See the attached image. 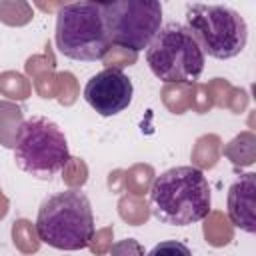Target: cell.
Wrapping results in <instances>:
<instances>
[{
    "label": "cell",
    "mask_w": 256,
    "mask_h": 256,
    "mask_svg": "<svg viewBox=\"0 0 256 256\" xmlns=\"http://www.w3.org/2000/svg\"><path fill=\"white\" fill-rule=\"evenodd\" d=\"M134 86L122 68H104L84 86V100L100 116H116L132 102Z\"/></svg>",
    "instance_id": "cell-8"
},
{
    "label": "cell",
    "mask_w": 256,
    "mask_h": 256,
    "mask_svg": "<svg viewBox=\"0 0 256 256\" xmlns=\"http://www.w3.org/2000/svg\"><path fill=\"white\" fill-rule=\"evenodd\" d=\"M146 62L162 82H194L204 72L206 56L188 28L180 22L164 24L146 48Z\"/></svg>",
    "instance_id": "cell-6"
},
{
    "label": "cell",
    "mask_w": 256,
    "mask_h": 256,
    "mask_svg": "<svg viewBox=\"0 0 256 256\" xmlns=\"http://www.w3.org/2000/svg\"><path fill=\"white\" fill-rule=\"evenodd\" d=\"M146 256H192V252L180 240H162Z\"/></svg>",
    "instance_id": "cell-10"
},
{
    "label": "cell",
    "mask_w": 256,
    "mask_h": 256,
    "mask_svg": "<svg viewBox=\"0 0 256 256\" xmlns=\"http://www.w3.org/2000/svg\"><path fill=\"white\" fill-rule=\"evenodd\" d=\"M38 240L56 250L76 252L90 246L94 238V214L82 190H62L48 196L36 214Z\"/></svg>",
    "instance_id": "cell-2"
},
{
    "label": "cell",
    "mask_w": 256,
    "mask_h": 256,
    "mask_svg": "<svg viewBox=\"0 0 256 256\" xmlns=\"http://www.w3.org/2000/svg\"><path fill=\"white\" fill-rule=\"evenodd\" d=\"M16 166L36 180H50L70 160L68 140L62 128L46 118L32 116L18 128L14 142Z\"/></svg>",
    "instance_id": "cell-5"
},
{
    "label": "cell",
    "mask_w": 256,
    "mask_h": 256,
    "mask_svg": "<svg viewBox=\"0 0 256 256\" xmlns=\"http://www.w3.org/2000/svg\"><path fill=\"white\" fill-rule=\"evenodd\" d=\"M54 42L62 56L78 62H96L106 56L112 42L104 24L102 2H72L56 12Z\"/></svg>",
    "instance_id": "cell-3"
},
{
    "label": "cell",
    "mask_w": 256,
    "mask_h": 256,
    "mask_svg": "<svg viewBox=\"0 0 256 256\" xmlns=\"http://www.w3.org/2000/svg\"><path fill=\"white\" fill-rule=\"evenodd\" d=\"M256 182L254 174L240 176L228 190V216L232 224L248 234L256 232Z\"/></svg>",
    "instance_id": "cell-9"
},
{
    "label": "cell",
    "mask_w": 256,
    "mask_h": 256,
    "mask_svg": "<svg viewBox=\"0 0 256 256\" xmlns=\"http://www.w3.org/2000/svg\"><path fill=\"white\" fill-rule=\"evenodd\" d=\"M212 206L208 178L196 166H174L154 178L150 208L168 226H188L204 220Z\"/></svg>",
    "instance_id": "cell-1"
},
{
    "label": "cell",
    "mask_w": 256,
    "mask_h": 256,
    "mask_svg": "<svg viewBox=\"0 0 256 256\" xmlns=\"http://www.w3.org/2000/svg\"><path fill=\"white\" fill-rule=\"evenodd\" d=\"M186 28L204 56L208 54L216 60L238 56L248 42V24L244 16L224 4H188Z\"/></svg>",
    "instance_id": "cell-4"
},
{
    "label": "cell",
    "mask_w": 256,
    "mask_h": 256,
    "mask_svg": "<svg viewBox=\"0 0 256 256\" xmlns=\"http://www.w3.org/2000/svg\"><path fill=\"white\" fill-rule=\"evenodd\" d=\"M102 14L110 42L132 52L146 50L162 28V4L158 0L104 2Z\"/></svg>",
    "instance_id": "cell-7"
}]
</instances>
